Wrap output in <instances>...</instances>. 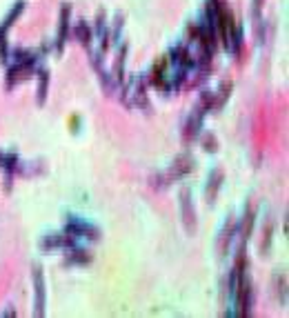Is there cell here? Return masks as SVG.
I'll return each mask as SVG.
<instances>
[{
  "mask_svg": "<svg viewBox=\"0 0 289 318\" xmlns=\"http://www.w3.org/2000/svg\"><path fill=\"white\" fill-rule=\"evenodd\" d=\"M194 169V158L189 154H180V156H176V160H174V165L169 167L167 171H163V174H158L156 178H152V185L154 187H167L169 183H174V180H180V178H185L189 171Z\"/></svg>",
  "mask_w": 289,
  "mask_h": 318,
  "instance_id": "obj_1",
  "label": "cell"
},
{
  "mask_svg": "<svg viewBox=\"0 0 289 318\" xmlns=\"http://www.w3.org/2000/svg\"><path fill=\"white\" fill-rule=\"evenodd\" d=\"M65 232L71 234L74 238H91V241H98L100 238V230L91 222H85L78 216H69L67 218V225H65Z\"/></svg>",
  "mask_w": 289,
  "mask_h": 318,
  "instance_id": "obj_2",
  "label": "cell"
},
{
  "mask_svg": "<svg viewBox=\"0 0 289 318\" xmlns=\"http://www.w3.org/2000/svg\"><path fill=\"white\" fill-rule=\"evenodd\" d=\"M38 63V56H33V58H27V60H18V63H14V67H9L7 71V89H11L14 85H18V82L27 80L31 74H33V67Z\"/></svg>",
  "mask_w": 289,
  "mask_h": 318,
  "instance_id": "obj_3",
  "label": "cell"
},
{
  "mask_svg": "<svg viewBox=\"0 0 289 318\" xmlns=\"http://www.w3.org/2000/svg\"><path fill=\"white\" fill-rule=\"evenodd\" d=\"M205 114H207V109H205L200 103H196V107H194V111L189 114V118H187L185 131H182V138H185V143L194 141V138H198L200 129H203V118H205Z\"/></svg>",
  "mask_w": 289,
  "mask_h": 318,
  "instance_id": "obj_4",
  "label": "cell"
},
{
  "mask_svg": "<svg viewBox=\"0 0 289 318\" xmlns=\"http://www.w3.org/2000/svg\"><path fill=\"white\" fill-rule=\"evenodd\" d=\"M180 211H182V222H185V230L189 234H194V232H196V209H194L189 189H182V192H180Z\"/></svg>",
  "mask_w": 289,
  "mask_h": 318,
  "instance_id": "obj_5",
  "label": "cell"
},
{
  "mask_svg": "<svg viewBox=\"0 0 289 318\" xmlns=\"http://www.w3.org/2000/svg\"><path fill=\"white\" fill-rule=\"evenodd\" d=\"M76 241L71 234H49V236H44L40 241V249L42 252H47V249H67V247H74Z\"/></svg>",
  "mask_w": 289,
  "mask_h": 318,
  "instance_id": "obj_6",
  "label": "cell"
},
{
  "mask_svg": "<svg viewBox=\"0 0 289 318\" xmlns=\"http://www.w3.org/2000/svg\"><path fill=\"white\" fill-rule=\"evenodd\" d=\"M31 278H33V289H36V316H44V276L40 265H33Z\"/></svg>",
  "mask_w": 289,
  "mask_h": 318,
  "instance_id": "obj_7",
  "label": "cell"
},
{
  "mask_svg": "<svg viewBox=\"0 0 289 318\" xmlns=\"http://www.w3.org/2000/svg\"><path fill=\"white\" fill-rule=\"evenodd\" d=\"M69 16H71V5H63L60 9V22H58V38H56V52H63L67 36H69Z\"/></svg>",
  "mask_w": 289,
  "mask_h": 318,
  "instance_id": "obj_8",
  "label": "cell"
},
{
  "mask_svg": "<svg viewBox=\"0 0 289 318\" xmlns=\"http://www.w3.org/2000/svg\"><path fill=\"white\" fill-rule=\"evenodd\" d=\"M220 185H222V169L220 167H216V169L209 171V178H207V200L209 203H214L216 200V194H218Z\"/></svg>",
  "mask_w": 289,
  "mask_h": 318,
  "instance_id": "obj_9",
  "label": "cell"
},
{
  "mask_svg": "<svg viewBox=\"0 0 289 318\" xmlns=\"http://www.w3.org/2000/svg\"><path fill=\"white\" fill-rule=\"evenodd\" d=\"M74 36H76V40L80 42V44H85L87 49L91 47V40H93V31H91V27H89L85 20H80V22H78V25H76V29H74Z\"/></svg>",
  "mask_w": 289,
  "mask_h": 318,
  "instance_id": "obj_10",
  "label": "cell"
},
{
  "mask_svg": "<svg viewBox=\"0 0 289 318\" xmlns=\"http://www.w3.org/2000/svg\"><path fill=\"white\" fill-rule=\"evenodd\" d=\"M127 49H129V44H122L120 47V54H118V60H116V65H114V74H111V78H114L116 82H122V78H125V63H127Z\"/></svg>",
  "mask_w": 289,
  "mask_h": 318,
  "instance_id": "obj_11",
  "label": "cell"
},
{
  "mask_svg": "<svg viewBox=\"0 0 289 318\" xmlns=\"http://www.w3.org/2000/svg\"><path fill=\"white\" fill-rule=\"evenodd\" d=\"M47 87H49V71H38V94H36V103L38 107H42L44 100H47Z\"/></svg>",
  "mask_w": 289,
  "mask_h": 318,
  "instance_id": "obj_12",
  "label": "cell"
},
{
  "mask_svg": "<svg viewBox=\"0 0 289 318\" xmlns=\"http://www.w3.org/2000/svg\"><path fill=\"white\" fill-rule=\"evenodd\" d=\"M25 5H27L25 0H16V3H14V7H11V11L7 14V18H5V20H3V25H0L5 31H9V27L14 25V22L18 20V18H20V14H22V11H25Z\"/></svg>",
  "mask_w": 289,
  "mask_h": 318,
  "instance_id": "obj_13",
  "label": "cell"
},
{
  "mask_svg": "<svg viewBox=\"0 0 289 318\" xmlns=\"http://www.w3.org/2000/svg\"><path fill=\"white\" fill-rule=\"evenodd\" d=\"M87 263H91V254L85 252V249H74L65 258V265H87Z\"/></svg>",
  "mask_w": 289,
  "mask_h": 318,
  "instance_id": "obj_14",
  "label": "cell"
},
{
  "mask_svg": "<svg viewBox=\"0 0 289 318\" xmlns=\"http://www.w3.org/2000/svg\"><path fill=\"white\" fill-rule=\"evenodd\" d=\"M165 71H167V58H163L160 63H156L154 65V69H152V85L156 87H165Z\"/></svg>",
  "mask_w": 289,
  "mask_h": 318,
  "instance_id": "obj_15",
  "label": "cell"
},
{
  "mask_svg": "<svg viewBox=\"0 0 289 318\" xmlns=\"http://www.w3.org/2000/svg\"><path fill=\"white\" fill-rule=\"evenodd\" d=\"M122 20H125V16L122 14H116V25H114V31L109 33V42L111 44H118V40H120V31H122Z\"/></svg>",
  "mask_w": 289,
  "mask_h": 318,
  "instance_id": "obj_16",
  "label": "cell"
},
{
  "mask_svg": "<svg viewBox=\"0 0 289 318\" xmlns=\"http://www.w3.org/2000/svg\"><path fill=\"white\" fill-rule=\"evenodd\" d=\"M203 149H205V152H211V154H214V152H218V145H216V138L211 136V133H209V136H205V141H203Z\"/></svg>",
  "mask_w": 289,
  "mask_h": 318,
  "instance_id": "obj_17",
  "label": "cell"
},
{
  "mask_svg": "<svg viewBox=\"0 0 289 318\" xmlns=\"http://www.w3.org/2000/svg\"><path fill=\"white\" fill-rule=\"evenodd\" d=\"M5 156H7V154H3V152H0V167H3V163H5Z\"/></svg>",
  "mask_w": 289,
  "mask_h": 318,
  "instance_id": "obj_18",
  "label": "cell"
}]
</instances>
